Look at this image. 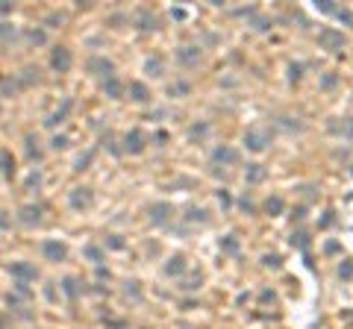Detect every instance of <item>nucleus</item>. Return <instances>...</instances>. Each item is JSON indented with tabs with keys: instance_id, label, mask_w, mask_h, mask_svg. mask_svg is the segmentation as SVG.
Masks as SVG:
<instances>
[{
	"instance_id": "nucleus-39",
	"label": "nucleus",
	"mask_w": 353,
	"mask_h": 329,
	"mask_svg": "<svg viewBox=\"0 0 353 329\" xmlns=\"http://www.w3.org/2000/svg\"><path fill=\"white\" fill-rule=\"evenodd\" d=\"M300 80V65H291V83H297Z\"/></svg>"
},
{
	"instance_id": "nucleus-25",
	"label": "nucleus",
	"mask_w": 353,
	"mask_h": 329,
	"mask_svg": "<svg viewBox=\"0 0 353 329\" xmlns=\"http://www.w3.org/2000/svg\"><path fill=\"white\" fill-rule=\"evenodd\" d=\"M27 38H30L33 44H44V41H47V33H44V30H30Z\"/></svg>"
},
{
	"instance_id": "nucleus-22",
	"label": "nucleus",
	"mask_w": 353,
	"mask_h": 329,
	"mask_svg": "<svg viewBox=\"0 0 353 329\" xmlns=\"http://www.w3.org/2000/svg\"><path fill=\"white\" fill-rule=\"evenodd\" d=\"M265 209H268V215H280L283 212V197H268Z\"/></svg>"
},
{
	"instance_id": "nucleus-26",
	"label": "nucleus",
	"mask_w": 353,
	"mask_h": 329,
	"mask_svg": "<svg viewBox=\"0 0 353 329\" xmlns=\"http://www.w3.org/2000/svg\"><path fill=\"white\" fill-rule=\"evenodd\" d=\"M147 74H153V77H162V62H159V59H147Z\"/></svg>"
},
{
	"instance_id": "nucleus-17",
	"label": "nucleus",
	"mask_w": 353,
	"mask_h": 329,
	"mask_svg": "<svg viewBox=\"0 0 353 329\" xmlns=\"http://www.w3.org/2000/svg\"><path fill=\"white\" fill-rule=\"evenodd\" d=\"M212 159H215V162H235L238 153H235L233 147H218V150L212 153Z\"/></svg>"
},
{
	"instance_id": "nucleus-15",
	"label": "nucleus",
	"mask_w": 353,
	"mask_h": 329,
	"mask_svg": "<svg viewBox=\"0 0 353 329\" xmlns=\"http://www.w3.org/2000/svg\"><path fill=\"white\" fill-rule=\"evenodd\" d=\"M0 171L6 173V176H12V173H15V159H12L9 150H0Z\"/></svg>"
},
{
	"instance_id": "nucleus-6",
	"label": "nucleus",
	"mask_w": 353,
	"mask_h": 329,
	"mask_svg": "<svg viewBox=\"0 0 353 329\" xmlns=\"http://www.w3.org/2000/svg\"><path fill=\"white\" fill-rule=\"evenodd\" d=\"M124 150H127V153H141V150H144V136H141V129H130V133H127V139H124Z\"/></svg>"
},
{
	"instance_id": "nucleus-16",
	"label": "nucleus",
	"mask_w": 353,
	"mask_h": 329,
	"mask_svg": "<svg viewBox=\"0 0 353 329\" xmlns=\"http://www.w3.org/2000/svg\"><path fill=\"white\" fill-rule=\"evenodd\" d=\"M68 112H71V100H65V103H62V109H56L51 118H47V126H56V123H62V121L68 118Z\"/></svg>"
},
{
	"instance_id": "nucleus-2",
	"label": "nucleus",
	"mask_w": 353,
	"mask_h": 329,
	"mask_svg": "<svg viewBox=\"0 0 353 329\" xmlns=\"http://www.w3.org/2000/svg\"><path fill=\"white\" fill-rule=\"evenodd\" d=\"M244 144H247L250 150H265V147L271 144V129H259V126L247 129V136H244Z\"/></svg>"
},
{
	"instance_id": "nucleus-21",
	"label": "nucleus",
	"mask_w": 353,
	"mask_h": 329,
	"mask_svg": "<svg viewBox=\"0 0 353 329\" xmlns=\"http://www.w3.org/2000/svg\"><path fill=\"white\" fill-rule=\"evenodd\" d=\"M247 182H259L262 176H265V171H262V165H247Z\"/></svg>"
},
{
	"instance_id": "nucleus-34",
	"label": "nucleus",
	"mask_w": 353,
	"mask_h": 329,
	"mask_svg": "<svg viewBox=\"0 0 353 329\" xmlns=\"http://www.w3.org/2000/svg\"><path fill=\"white\" fill-rule=\"evenodd\" d=\"M224 250H230V253H235V250H238V241H235V235H230V238L224 241Z\"/></svg>"
},
{
	"instance_id": "nucleus-11",
	"label": "nucleus",
	"mask_w": 353,
	"mask_h": 329,
	"mask_svg": "<svg viewBox=\"0 0 353 329\" xmlns=\"http://www.w3.org/2000/svg\"><path fill=\"white\" fill-rule=\"evenodd\" d=\"M130 97H133L135 103H147L150 100V91L144 83H130Z\"/></svg>"
},
{
	"instance_id": "nucleus-36",
	"label": "nucleus",
	"mask_w": 353,
	"mask_h": 329,
	"mask_svg": "<svg viewBox=\"0 0 353 329\" xmlns=\"http://www.w3.org/2000/svg\"><path fill=\"white\" fill-rule=\"evenodd\" d=\"M109 247H115V250H121V247H124V241H121V235H112V238H109Z\"/></svg>"
},
{
	"instance_id": "nucleus-32",
	"label": "nucleus",
	"mask_w": 353,
	"mask_h": 329,
	"mask_svg": "<svg viewBox=\"0 0 353 329\" xmlns=\"http://www.w3.org/2000/svg\"><path fill=\"white\" fill-rule=\"evenodd\" d=\"M188 221H206V212L203 209H191L188 212Z\"/></svg>"
},
{
	"instance_id": "nucleus-8",
	"label": "nucleus",
	"mask_w": 353,
	"mask_h": 329,
	"mask_svg": "<svg viewBox=\"0 0 353 329\" xmlns=\"http://www.w3.org/2000/svg\"><path fill=\"white\" fill-rule=\"evenodd\" d=\"M103 94L112 97V100H121V97H124V86H121V80H118L115 74H112L109 80H103Z\"/></svg>"
},
{
	"instance_id": "nucleus-1",
	"label": "nucleus",
	"mask_w": 353,
	"mask_h": 329,
	"mask_svg": "<svg viewBox=\"0 0 353 329\" xmlns=\"http://www.w3.org/2000/svg\"><path fill=\"white\" fill-rule=\"evenodd\" d=\"M9 274L15 277V282H35L38 279V271H35L30 261H15V265H9Z\"/></svg>"
},
{
	"instance_id": "nucleus-18",
	"label": "nucleus",
	"mask_w": 353,
	"mask_h": 329,
	"mask_svg": "<svg viewBox=\"0 0 353 329\" xmlns=\"http://www.w3.org/2000/svg\"><path fill=\"white\" fill-rule=\"evenodd\" d=\"M185 271V259L183 256H174V259L168 261V268H165V274H168V277H177V274H183Z\"/></svg>"
},
{
	"instance_id": "nucleus-35",
	"label": "nucleus",
	"mask_w": 353,
	"mask_h": 329,
	"mask_svg": "<svg viewBox=\"0 0 353 329\" xmlns=\"http://www.w3.org/2000/svg\"><path fill=\"white\" fill-rule=\"evenodd\" d=\"M185 91H188V83H180V86L171 88V94H185Z\"/></svg>"
},
{
	"instance_id": "nucleus-33",
	"label": "nucleus",
	"mask_w": 353,
	"mask_h": 329,
	"mask_svg": "<svg viewBox=\"0 0 353 329\" xmlns=\"http://www.w3.org/2000/svg\"><path fill=\"white\" fill-rule=\"evenodd\" d=\"M338 274H341L344 279H350V277H353V265H350V261H344V265L338 268Z\"/></svg>"
},
{
	"instance_id": "nucleus-37",
	"label": "nucleus",
	"mask_w": 353,
	"mask_h": 329,
	"mask_svg": "<svg viewBox=\"0 0 353 329\" xmlns=\"http://www.w3.org/2000/svg\"><path fill=\"white\" fill-rule=\"evenodd\" d=\"M265 265H268V268H280V259H277V256H265Z\"/></svg>"
},
{
	"instance_id": "nucleus-30",
	"label": "nucleus",
	"mask_w": 353,
	"mask_h": 329,
	"mask_svg": "<svg viewBox=\"0 0 353 329\" xmlns=\"http://www.w3.org/2000/svg\"><path fill=\"white\" fill-rule=\"evenodd\" d=\"M62 21H65V15L53 12V15H47V21H44V24H47V27H56V24H62Z\"/></svg>"
},
{
	"instance_id": "nucleus-13",
	"label": "nucleus",
	"mask_w": 353,
	"mask_h": 329,
	"mask_svg": "<svg viewBox=\"0 0 353 329\" xmlns=\"http://www.w3.org/2000/svg\"><path fill=\"white\" fill-rule=\"evenodd\" d=\"M21 221H24L27 226L38 224V221H41V209H38V206H27V209H21Z\"/></svg>"
},
{
	"instance_id": "nucleus-24",
	"label": "nucleus",
	"mask_w": 353,
	"mask_h": 329,
	"mask_svg": "<svg viewBox=\"0 0 353 329\" xmlns=\"http://www.w3.org/2000/svg\"><path fill=\"white\" fill-rule=\"evenodd\" d=\"M62 291H65L68 297H77V294H80V288H77V279H74V277H68L65 282H62Z\"/></svg>"
},
{
	"instance_id": "nucleus-38",
	"label": "nucleus",
	"mask_w": 353,
	"mask_h": 329,
	"mask_svg": "<svg viewBox=\"0 0 353 329\" xmlns=\"http://www.w3.org/2000/svg\"><path fill=\"white\" fill-rule=\"evenodd\" d=\"M15 9V3H0V15H9Z\"/></svg>"
},
{
	"instance_id": "nucleus-20",
	"label": "nucleus",
	"mask_w": 353,
	"mask_h": 329,
	"mask_svg": "<svg viewBox=\"0 0 353 329\" xmlns=\"http://www.w3.org/2000/svg\"><path fill=\"white\" fill-rule=\"evenodd\" d=\"M38 80H41V77H38V68H33V65H30V68H24V77H21V83H24V86H33V83H38Z\"/></svg>"
},
{
	"instance_id": "nucleus-31",
	"label": "nucleus",
	"mask_w": 353,
	"mask_h": 329,
	"mask_svg": "<svg viewBox=\"0 0 353 329\" xmlns=\"http://www.w3.org/2000/svg\"><path fill=\"white\" fill-rule=\"evenodd\" d=\"M51 147H53V150H62V147H68V139H65V136H56V139L51 141Z\"/></svg>"
},
{
	"instance_id": "nucleus-7",
	"label": "nucleus",
	"mask_w": 353,
	"mask_h": 329,
	"mask_svg": "<svg viewBox=\"0 0 353 329\" xmlns=\"http://www.w3.org/2000/svg\"><path fill=\"white\" fill-rule=\"evenodd\" d=\"M41 256H44L47 261H62V259H65V244L44 241V244H41Z\"/></svg>"
},
{
	"instance_id": "nucleus-27",
	"label": "nucleus",
	"mask_w": 353,
	"mask_h": 329,
	"mask_svg": "<svg viewBox=\"0 0 353 329\" xmlns=\"http://www.w3.org/2000/svg\"><path fill=\"white\" fill-rule=\"evenodd\" d=\"M91 159H94V150H88L85 156H80V159H77V171H83V168L88 165V162H91Z\"/></svg>"
},
{
	"instance_id": "nucleus-23",
	"label": "nucleus",
	"mask_w": 353,
	"mask_h": 329,
	"mask_svg": "<svg viewBox=\"0 0 353 329\" xmlns=\"http://www.w3.org/2000/svg\"><path fill=\"white\" fill-rule=\"evenodd\" d=\"M85 256L94 261V265H100V261H103V250H100V247H94V244H88V247H85Z\"/></svg>"
},
{
	"instance_id": "nucleus-5",
	"label": "nucleus",
	"mask_w": 353,
	"mask_h": 329,
	"mask_svg": "<svg viewBox=\"0 0 353 329\" xmlns=\"http://www.w3.org/2000/svg\"><path fill=\"white\" fill-rule=\"evenodd\" d=\"M85 68H88V74H100V77H112V71H115V65L106 59V56H94V59H88L85 62Z\"/></svg>"
},
{
	"instance_id": "nucleus-12",
	"label": "nucleus",
	"mask_w": 353,
	"mask_h": 329,
	"mask_svg": "<svg viewBox=\"0 0 353 329\" xmlns=\"http://www.w3.org/2000/svg\"><path fill=\"white\" fill-rule=\"evenodd\" d=\"M177 59L183 65H194V62H200V47H183V50L177 53Z\"/></svg>"
},
{
	"instance_id": "nucleus-4",
	"label": "nucleus",
	"mask_w": 353,
	"mask_h": 329,
	"mask_svg": "<svg viewBox=\"0 0 353 329\" xmlns=\"http://www.w3.org/2000/svg\"><path fill=\"white\" fill-rule=\"evenodd\" d=\"M318 41H321V47H324V50H333V53L344 47V35L336 33V30H321Z\"/></svg>"
},
{
	"instance_id": "nucleus-9",
	"label": "nucleus",
	"mask_w": 353,
	"mask_h": 329,
	"mask_svg": "<svg viewBox=\"0 0 353 329\" xmlns=\"http://www.w3.org/2000/svg\"><path fill=\"white\" fill-rule=\"evenodd\" d=\"M91 203V191L88 188H74L71 191V206L74 209H85Z\"/></svg>"
},
{
	"instance_id": "nucleus-14",
	"label": "nucleus",
	"mask_w": 353,
	"mask_h": 329,
	"mask_svg": "<svg viewBox=\"0 0 353 329\" xmlns=\"http://www.w3.org/2000/svg\"><path fill=\"white\" fill-rule=\"evenodd\" d=\"M168 212H171V206H168V203H156V206L150 209V221H153V224H165Z\"/></svg>"
},
{
	"instance_id": "nucleus-3",
	"label": "nucleus",
	"mask_w": 353,
	"mask_h": 329,
	"mask_svg": "<svg viewBox=\"0 0 353 329\" xmlns=\"http://www.w3.org/2000/svg\"><path fill=\"white\" fill-rule=\"evenodd\" d=\"M71 65H74L71 50H68V47H53V53H51V68L59 71V74H68V71H71Z\"/></svg>"
},
{
	"instance_id": "nucleus-29",
	"label": "nucleus",
	"mask_w": 353,
	"mask_h": 329,
	"mask_svg": "<svg viewBox=\"0 0 353 329\" xmlns=\"http://www.w3.org/2000/svg\"><path fill=\"white\" fill-rule=\"evenodd\" d=\"M318 9H321V12H333V15H336V6H333V0H318Z\"/></svg>"
},
{
	"instance_id": "nucleus-28",
	"label": "nucleus",
	"mask_w": 353,
	"mask_h": 329,
	"mask_svg": "<svg viewBox=\"0 0 353 329\" xmlns=\"http://www.w3.org/2000/svg\"><path fill=\"white\" fill-rule=\"evenodd\" d=\"M206 133H209V126H206V123H194V126H191V139H197V136H206Z\"/></svg>"
},
{
	"instance_id": "nucleus-10",
	"label": "nucleus",
	"mask_w": 353,
	"mask_h": 329,
	"mask_svg": "<svg viewBox=\"0 0 353 329\" xmlns=\"http://www.w3.org/2000/svg\"><path fill=\"white\" fill-rule=\"evenodd\" d=\"M138 30H144V33L159 30V21H156V15H153V12H147V9H141V12H138Z\"/></svg>"
},
{
	"instance_id": "nucleus-19",
	"label": "nucleus",
	"mask_w": 353,
	"mask_h": 329,
	"mask_svg": "<svg viewBox=\"0 0 353 329\" xmlns=\"http://www.w3.org/2000/svg\"><path fill=\"white\" fill-rule=\"evenodd\" d=\"M12 38H15V27H12V24H6V21H0V47H3V44H9Z\"/></svg>"
},
{
	"instance_id": "nucleus-40",
	"label": "nucleus",
	"mask_w": 353,
	"mask_h": 329,
	"mask_svg": "<svg viewBox=\"0 0 353 329\" xmlns=\"http://www.w3.org/2000/svg\"><path fill=\"white\" fill-rule=\"evenodd\" d=\"M218 200L224 203V206H230V194H227V191H218Z\"/></svg>"
},
{
	"instance_id": "nucleus-41",
	"label": "nucleus",
	"mask_w": 353,
	"mask_h": 329,
	"mask_svg": "<svg viewBox=\"0 0 353 329\" xmlns=\"http://www.w3.org/2000/svg\"><path fill=\"white\" fill-rule=\"evenodd\" d=\"M0 329H9V323H6V317H0Z\"/></svg>"
}]
</instances>
